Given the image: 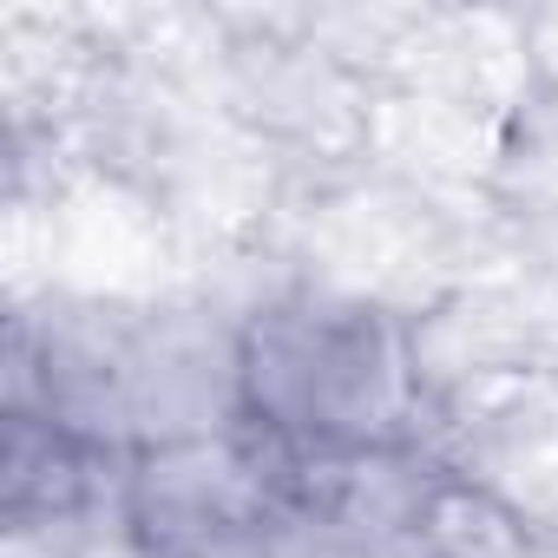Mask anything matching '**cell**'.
Segmentation results:
<instances>
[{"label":"cell","mask_w":558,"mask_h":558,"mask_svg":"<svg viewBox=\"0 0 558 558\" xmlns=\"http://www.w3.org/2000/svg\"><path fill=\"white\" fill-rule=\"evenodd\" d=\"M138 558H276L269 519H184L132 532Z\"/></svg>","instance_id":"277c9868"},{"label":"cell","mask_w":558,"mask_h":558,"mask_svg":"<svg viewBox=\"0 0 558 558\" xmlns=\"http://www.w3.org/2000/svg\"><path fill=\"white\" fill-rule=\"evenodd\" d=\"M414 414L408 336L336 296H290L230 336V421L290 453L401 447Z\"/></svg>","instance_id":"6da1fadb"},{"label":"cell","mask_w":558,"mask_h":558,"mask_svg":"<svg viewBox=\"0 0 558 558\" xmlns=\"http://www.w3.org/2000/svg\"><path fill=\"white\" fill-rule=\"evenodd\" d=\"M421 558H545L538 538L525 532V519L480 480H427L421 493V512H414V532Z\"/></svg>","instance_id":"3957f363"},{"label":"cell","mask_w":558,"mask_h":558,"mask_svg":"<svg viewBox=\"0 0 558 558\" xmlns=\"http://www.w3.org/2000/svg\"><path fill=\"white\" fill-rule=\"evenodd\" d=\"M93 460H99V447H86L60 421H47V414H8V460H0L8 532L66 525L93 499Z\"/></svg>","instance_id":"7a4b0ae2"}]
</instances>
